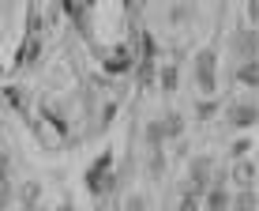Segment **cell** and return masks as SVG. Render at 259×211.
Instances as JSON below:
<instances>
[{
    "label": "cell",
    "mask_w": 259,
    "mask_h": 211,
    "mask_svg": "<svg viewBox=\"0 0 259 211\" xmlns=\"http://www.w3.org/2000/svg\"><path fill=\"white\" fill-rule=\"evenodd\" d=\"M195 87H199V98H214L218 91V49L214 46L195 53Z\"/></svg>",
    "instance_id": "1"
},
{
    "label": "cell",
    "mask_w": 259,
    "mask_h": 211,
    "mask_svg": "<svg viewBox=\"0 0 259 211\" xmlns=\"http://www.w3.org/2000/svg\"><path fill=\"white\" fill-rule=\"evenodd\" d=\"M210 173H214V158L210 155H199L188 162V181H184V192H192V196L203 200V192L210 189Z\"/></svg>",
    "instance_id": "2"
},
{
    "label": "cell",
    "mask_w": 259,
    "mask_h": 211,
    "mask_svg": "<svg viewBox=\"0 0 259 211\" xmlns=\"http://www.w3.org/2000/svg\"><path fill=\"white\" fill-rule=\"evenodd\" d=\"M229 53L244 64V60H255L259 57V30L255 26H237L233 34H229Z\"/></svg>",
    "instance_id": "3"
},
{
    "label": "cell",
    "mask_w": 259,
    "mask_h": 211,
    "mask_svg": "<svg viewBox=\"0 0 259 211\" xmlns=\"http://www.w3.org/2000/svg\"><path fill=\"white\" fill-rule=\"evenodd\" d=\"M222 117H226L229 128H252V125H259V106L255 102H229L222 110Z\"/></svg>",
    "instance_id": "4"
},
{
    "label": "cell",
    "mask_w": 259,
    "mask_h": 211,
    "mask_svg": "<svg viewBox=\"0 0 259 211\" xmlns=\"http://www.w3.org/2000/svg\"><path fill=\"white\" fill-rule=\"evenodd\" d=\"M259 178V170H255V162H248V158H237L233 166H229V181L237 185V189H252Z\"/></svg>",
    "instance_id": "5"
},
{
    "label": "cell",
    "mask_w": 259,
    "mask_h": 211,
    "mask_svg": "<svg viewBox=\"0 0 259 211\" xmlns=\"http://www.w3.org/2000/svg\"><path fill=\"white\" fill-rule=\"evenodd\" d=\"M162 132H165V144H177V139L184 136V128H188V121H184V113L181 110H169V113H162Z\"/></svg>",
    "instance_id": "6"
},
{
    "label": "cell",
    "mask_w": 259,
    "mask_h": 211,
    "mask_svg": "<svg viewBox=\"0 0 259 211\" xmlns=\"http://www.w3.org/2000/svg\"><path fill=\"white\" fill-rule=\"evenodd\" d=\"M203 211H229V189L226 185H210L203 192Z\"/></svg>",
    "instance_id": "7"
},
{
    "label": "cell",
    "mask_w": 259,
    "mask_h": 211,
    "mask_svg": "<svg viewBox=\"0 0 259 211\" xmlns=\"http://www.w3.org/2000/svg\"><path fill=\"white\" fill-rule=\"evenodd\" d=\"M229 211H259L255 189H237L233 196H229Z\"/></svg>",
    "instance_id": "8"
},
{
    "label": "cell",
    "mask_w": 259,
    "mask_h": 211,
    "mask_svg": "<svg viewBox=\"0 0 259 211\" xmlns=\"http://www.w3.org/2000/svg\"><path fill=\"white\" fill-rule=\"evenodd\" d=\"M218 113H222L218 98H195V121H199V125H207V121H214Z\"/></svg>",
    "instance_id": "9"
},
{
    "label": "cell",
    "mask_w": 259,
    "mask_h": 211,
    "mask_svg": "<svg viewBox=\"0 0 259 211\" xmlns=\"http://www.w3.org/2000/svg\"><path fill=\"white\" fill-rule=\"evenodd\" d=\"M143 144H147L150 151L165 147V132H162V121H147V128H143Z\"/></svg>",
    "instance_id": "10"
},
{
    "label": "cell",
    "mask_w": 259,
    "mask_h": 211,
    "mask_svg": "<svg viewBox=\"0 0 259 211\" xmlns=\"http://www.w3.org/2000/svg\"><path fill=\"white\" fill-rule=\"evenodd\" d=\"M15 200H19L23 207L41 204V185H38V181H23V185H19V192H15Z\"/></svg>",
    "instance_id": "11"
},
{
    "label": "cell",
    "mask_w": 259,
    "mask_h": 211,
    "mask_svg": "<svg viewBox=\"0 0 259 211\" xmlns=\"http://www.w3.org/2000/svg\"><path fill=\"white\" fill-rule=\"evenodd\" d=\"M177 83H181V72H177V64L158 68V87H162L165 94H173V91H177Z\"/></svg>",
    "instance_id": "12"
},
{
    "label": "cell",
    "mask_w": 259,
    "mask_h": 211,
    "mask_svg": "<svg viewBox=\"0 0 259 211\" xmlns=\"http://www.w3.org/2000/svg\"><path fill=\"white\" fill-rule=\"evenodd\" d=\"M237 79H240V83H248V87H255V91H259V57H255V60H244V64L237 68Z\"/></svg>",
    "instance_id": "13"
},
{
    "label": "cell",
    "mask_w": 259,
    "mask_h": 211,
    "mask_svg": "<svg viewBox=\"0 0 259 211\" xmlns=\"http://www.w3.org/2000/svg\"><path fill=\"white\" fill-rule=\"evenodd\" d=\"M147 173H150V178H162V173H165V151H162V147H158V151H150Z\"/></svg>",
    "instance_id": "14"
},
{
    "label": "cell",
    "mask_w": 259,
    "mask_h": 211,
    "mask_svg": "<svg viewBox=\"0 0 259 211\" xmlns=\"http://www.w3.org/2000/svg\"><path fill=\"white\" fill-rule=\"evenodd\" d=\"M12 204H15V189L8 181V173H0V211H8Z\"/></svg>",
    "instance_id": "15"
},
{
    "label": "cell",
    "mask_w": 259,
    "mask_h": 211,
    "mask_svg": "<svg viewBox=\"0 0 259 211\" xmlns=\"http://www.w3.org/2000/svg\"><path fill=\"white\" fill-rule=\"evenodd\" d=\"M150 207V200L143 196V192H132L128 200H124V211H147Z\"/></svg>",
    "instance_id": "16"
},
{
    "label": "cell",
    "mask_w": 259,
    "mask_h": 211,
    "mask_svg": "<svg viewBox=\"0 0 259 211\" xmlns=\"http://www.w3.org/2000/svg\"><path fill=\"white\" fill-rule=\"evenodd\" d=\"M177 211H203V200L192 196V192H184V196H181V207H177Z\"/></svg>",
    "instance_id": "17"
},
{
    "label": "cell",
    "mask_w": 259,
    "mask_h": 211,
    "mask_svg": "<svg viewBox=\"0 0 259 211\" xmlns=\"http://www.w3.org/2000/svg\"><path fill=\"white\" fill-rule=\"evenodd\" d=\"M248 151H252V144H248V139H237V144L229 147V158H233V162H237V158H244Z\"/></svg>",
    "instance_id": "18"
},
{
    "label": "cell",
    "mask_w": 259,
    "mask_h": 211,
    "mask_svg": "<svg viewBox=\"0 0 259 211\" xmlns=\"http://www.w3.org/2000/svg\"><path fill=\"white\" fill-rule=\"evenodd\" d=\"M244 15H248V23H252V26H259V0H248V4H244Z\"/></svg>",
    "instance_id": "19"
},
{
    "label": "cell",
    "mask_w": 259,
    "mask_h": 211,
    "mask_svg": "<svg viewBox=\"0 0 259 211\" xmlns=\"http://www.w3.org/2000/svg\"><path fill=\"white\" fill-rule=\"evenodd\" d=\"M188 19V8H173V12H169V23H184Z\"/></svg>",
    "instance_id": "20"
},
{
    "label": "cell",
    "mask_w": 259,
    "mask_h": 211,
    "mask_svg": "<svg viewBox=\"0 0 259 211\" xmlns=\"http://www.w3.org/2000/svg\"><path fill=\"white\" fill-rule=\"evenodd\" d=\"M139 79H143V83H150V79H154V64H150V60H147V64H143V72H139Z\"/></svg>",
    "instance_id": "21"
},
{
    "label": "cell",
    "mask_w": 259,
    "mask_h": 211,
    "mask_svg": "<svg viewBox=\"0 0 259 211\" xmlns=\"http://www.w3.org/2000/svg\"><path fill=\"white\" fill-rule=\"evenodd\" d=\"M57 211H75V204H71V200H64V204H57Z\"/></svg>",
    "instance_id": "22"
},
{
    "label": "cell",
    "mask_w": 259,
    "mask_h": 211,
    "mask_svg": "<svg viewBox=\"0 0 259 211\" xmlns=\"http://www.w3.org/2000/svg\"><path fill=\"white\" fill-rule=\"evenodd\" d=\"M23 211H49L46 204H30V207H23Z\"/></svg>",
    "instance_id": "23"
}]
</instances>
